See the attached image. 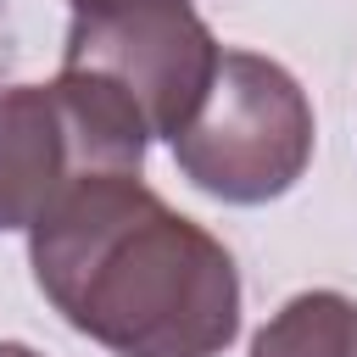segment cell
Returning <instances> with one entry per match:
<instances>
[{
	"label": "cell",
	"mask_w": 357,
	"mask_h": 357,
	"mask_svg": "<svg viewBox=\"0 0 357 357\" xmlns=\"http://www.w3.org/2000/svg\"><path fill=\"white\" fill-rule=\"evenodd\" d=\"M145 117L89 73L0 84V234L33 229L78 178L139 173Z\"/></svg>",
	"instance_id": "2"
},
{
	"label": "cell",
	"mask_w": 357,
	"mask_h": 357,
	"mask_svg": "<svg viewBox=\"0 0 357 357\" xmlns=\"http://www.w3.org/2000/svg\"><path fill=\"white\" fill-rule=\"evenodd\" d=\"M67 6H73V11H78V6H89V0H67Z\"/></svg>",
	"instance_id": "7"
},
{
	"label": "cell",
	"mask_w": 357,
	"mask_h": 357,
	"mask_svg": "<svg viewBox=\"0 0 357 357\" xmlns=\"http://www.w3.org/2000/svg\"><path fill=\"white\" fill-rule=\"evenodd\" d=\"M0 357H45V351H33L28 340H0Z\"/></svg>",
	"instance_id": "6"
},
{
	"label": "cell",
	"mask_w": 357,
	"mask_h": 357,
	"mask_svg": "<svg viewBox=\"0 0 357 357\" xmlns=\"http://www.w3.org/2000/svg\"><path fill=\"white\" fill-rule=\"evenodd\" d=\"M251 357H357V301L346 290H296L251 335Z\"/></svg>",
	"instance_id": "5"
},
{
	"label": "cell",
	"mask_w": 357,
	"mask_h": 357,
	"mask_svg": "<svg viewBox=\"0 0 357 357\" xmlns=\"http://www.w3.org/2000/svg\"><path fill=\"white\" fill-rule=\"evenodd\" d=\"M218 61L223 45L190 0H89L61 39V67L117 89L145 117L151 139L167 145L201 112Z\"/></svg>",
	"instance_id": "4"
},
{
	"label": "cell",
	"mask_w": 357,
	"mask_h": 357,
	"mask_svg": "<svg viewBox=\"0 0 357 357\" xmlns=\"http://www.w3.org/2000/svg\"><path fill=\"white\" fill-rule=\"evenodd\" d=\"M28 268L50 312L112 357H223L240 335L229 245L139 173L78 178L28 229Z\"/></svg>",
	"instance_id": "1"
},
{
	"label": "cell",
	"mask_w": 357,
	"mask_h": 357,
	"mask_svg": "<svg viewBox=\"0 0 357 357\" xmlns=\"http://www.w3.org/2000/svg\"><path fill=\"white\" fill-rule=\"evenodd\" d=\"M318 123L290 67L257 50H223L218 78L173 139L178 173L223 206H268L312 167Z\"/></svg>",
	"instance_id": "3"
}]
</instances>
